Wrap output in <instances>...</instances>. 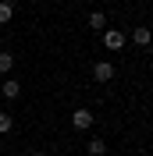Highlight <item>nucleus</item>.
<instances>
[{
	"instance_id": "nucleus-1",
	"label": "nucleus",
	"mask_w": 153,
	"mask_h": 156,
	"mask_svg": "<svg viewBox=\"0 0 153 156\" xmlns=\"http://www.w3.org/2000/svg\"><path fill=\"white\" fill-rule=\"evenodd\" d=\"M71 128L75 131H89L93 128V110H75L71 114Z\"/></svg>"
},
{
	"instance_id": "nucleus-2",
	"label": "nucleus",
	"mask_w": 153,
	"mask_h": 156,
	"mask_svg": "<svg viewBox=\"0 0 153 156\" xmlns=\"http://www.w3.org/2000/svg\"><path fill=\"white\" fill-rule=\"evenodd\" d=\"M93 78H96V82H110V78H114V64H110V60H96Z\"/></svg>"
},
{
	"instance_id": "nucleus-3",
	"label": "nucleus",
	"mask_w": 153,
	"mask_h": 156,
	"mask_svg": "<svg viewBox=\"0 0 153 156\" xmlns=\"http://www.w3.org/2000/svg\"><path fill=\"white\" fill-rule=\"evenodd\" d=\"M103 46H107V50H121V46H125V36H121L118 29H103Z\"/></svg>"
},
{
	"instance_id": "nucleus-4",
	"label": "nucleus",
	"mask_w": 153,
	"mask_h": 156,
	"mask_svg": "<svg viewBox=\"0 0 153 156\" xmlns=\"http://www.w3.org/2000/svg\"><path fill=\"white\" fill-rule=\"evenodd\" d=\"M0 96H4V99H18L21 96V85L14 82V78H7V82L0 85Z\"/></svg>"
},
{
	"instance_id": "nucleus-5",
	"label": "nucleus",
	"mask_w": 153,
	"mask_h": 156,
	"mask_svg": "<svg viewBox=\"0 0 153 156\" xmlns=\"http://www.w3.org/2000/svg\"><path fill=\"white\" fill-rule=\"evenodd\" d=\"M132 43H135V46H150V43H153V32L146 29V25H139V29L132 32Z\"/></svg>"
},
{
	"instance_id": "nucleus-6",
	"label": "nucleus",
	"mask_w": 153,
	"mask_h": 156,
	"mask_svg": "<svg viewBox=\"0 0 153 156\" xmlns=\"http://www.w3.org/2000/svg\"><path fill=\"white\" fill-rule=\"evenodd\" d=\"M89 29L93 32H103L107 29V14L103 11H89Z\"/></svg>"
},
{
	"instance_id": "nucleus-7",
	"label": "nucleus",
	"mask_w": 153,
	"mask_h": 156,
	"mask_svg": "<svg viewBox=\"0 0 153 156\" xmlns=\"http://www.w3.org/2000/svg\"><path fill=\"white\" fill-rule=\"evenodd\" d=\"M86 153H89V156H103V153H107V142H103V138H89Z\"/></svg>"
},
{
	"instance_id": "nucleus-8",
	"label": "nucleus",
	"mask_w": 153,
	"mask_h": 156,
	"mask_svg": "<svg viewBox=\"0 0 153 156\" xmlns=\"http://www.w3.org/2000/svg\"><path fill=\"white\" fill-rule=\"evenodd\" d=\"M11 68H14V57L7 50H0V75H11Z\"/></svg>"
},
{
	"instance_id": "nucleus-9",
	"label": "nucleus",
	"mask_w": 153,
	"mask_h": 156,
	"mask_svg": "<svg viewBox=\"0 0 153 156\" xmlns=\"http://www.w3.org/2000/svg\"><path fill=\"white\" fill-rule=\"evenodd\" d=\"M11 14H14V4H11V0H0V25H7Z\"/></svg>"
},
{
	"instance_id": "nucleus-10",
	"label": "nucleus",
	"mask_w": 153,
	"mask_h": 156,
	"mask_svg": "<svg viewBox=\"0 0 153 156\" xmlns=\"http://www.w3.org/2000/svg\"><path fill=\"white\" fill-rule=\"evenodd\" d=\"M11 128H14V121L7 114H0V135H11Z\"/></svg>"
},
{
	"instance_id": "nucleus-11",
	"label": "nucleus",
	"mask_w": 153,
	"mask_h": 156,
	"mask_svg": "<svg viewBox=\"0 0 153 156\" xmlns=\"http://www.w3.org/2000/svg\"><path fill=\"white\" fill-rule=\"evenodd\" d=\"M29 156H47V153H29Z\"/></svg>"
},
{
	"instance_id": "nucleus-12",
	"label": "nucleus",
	"mask_w": 153,
	"mask_h": 156,
	"mask_svg": "<svg viewBox=\"0 0 153 156\" xmlns=\"http://www.w3.org/2000/svg\"><path fill=\"white\" fill-rule=\"evenodd\" d=\"M36 4H43V0H36Z\"/></svg>"
}]
</instances>
